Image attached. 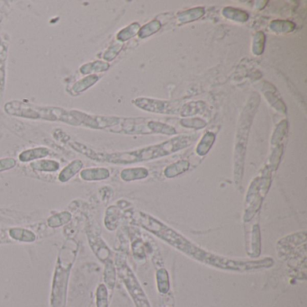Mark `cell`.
Wrapping results in <instances>:
<instances>
[{"mask_svg":"<svg viewBox=\"0 0 307 307\" xmlns=\"http://www.w3.org/2000/svg\"><path fill=\"white\" fill-rule=\"evenodd\" d=\"M121 179L125 182H131L134 180L146 179L149 176V170L144 167H137V168H130L124 169L121 171Z\"/></svg>","mask_w":307,"mask_h":307,"instance_id":"obj_13","label":"cell"},{"mask_svg":"<svg viewBox=\"0 0 307 307\" xmlns=\"http://www.w3.org/2000/svg\"><path fill=\"white\" fill-rule=\"evenodd\" d=\"M89 243L92 248L93 251L95 252V254L100 261L107 262L110 260L111 251L100 237L89 236Z\"/></svg>","mask_w":307,"mask_h":307,"instance_id":"obj_9","label":"cell"},{"mask_svg":"<svg viewBox=\"0 0 307 307\" xmlns=\"http://www.w3.org/2000/svg\"><path fill=\"white\" fill-rule=\"evenodd\" d=\"M156 281L157 287L160 294L166 295L170 290V280H169V272L166 269H159L156 272Z\"/></svg>","mask_w":307,"mask_h":307,"instance_id":"obj_17","label":"cell"},{"mask_svg":"<svg viewBox=\"0 0 307 307\" xmlns=\"http://www.w3.org/2000/svg\"><path fill=\"white\" fill-rule=\"evenodd\" d=\"M270 29L276 33H288L295 29V25L289 21H273L270 25Z\"/></svg>","mask_w":307,"mask_h":307,"instance_id":"obj_29","label":"cell"},{"mask_svg":"<svg viewBox=\"0 0 307 307\" xmlns=\"http://www.w3.org/2000/svg\"><path fill=\"white\" fill-rule=\"evenodd\" d=\"M72 219V215L69 212H62L52 215L48 219V226L51 228H57L68 224Z\"/></svg>","mask_w":307,"mask_h":307,"instance_id":"obj_22","label":"cell"},{"mask_svg":"<svg viewBox=\"0 0 307 307\" xmlns=\"http://www.w3.org/2000/svg\"><path fill=\"white\" fill-rule=\"evenodd\" d=\"M83 168V162L80 159H75L72 161L71 163L68 164L65 168H63L62 171L60 172L58 179L62 183H66L70 181L72 178H74L76 174L80 172Z\"/></svg>","mask_w":307,"mask_h":307,"instance_id":"obj_11","label":"cell"},{"mask_svg":"<svg viewBox=\"0 0 307 307\" xmlns=\"http://www.w3.org/2000/svg\"><path fill=\"white\" fill-rule=\"evenodd\" d=\"M161 27V25L158 20H154L150 22L147 25L143 26L138 32V35L141 38H145L148 36H152L155 34L156 32L159 30V28Z\"/></svg>","mask_w":307,"mask_h":307,"instance_id":"obj_26","label":"cell"},{"mask_svg":"<svg viewBox=\"0 0 307 307\" xmlns=\"http://www.w3.org/2000/svg\"><path fill=\"white\" fill-rule=\"evenodd\" d=\"M139 30H140V26L137 23L132 24L131 26H127L122 31L119 32V34L117 35V39L121 41H127L135 36L136 34H138Z\"/></svg>","mask_w":307,"mask_h":307,"instance_id":"obj_28","label":"cell"},{"mask_svg":"<svg viewBox=\"0 0 307 307\" xmlns=\"http://www.w3.org/2000/svg\"><path fill=\"white\" fill-rule=\"evenodd\" d=\"M204 15V9L201 7H196L193 9L185 11L179 14V20L181 23H189L191 21L196 20Z\"/></svg>","mask_w":307,"mask_h":307,"instance_id":"obj_25","label":"cell"},{"mask_svg":"<svg viewBox=\"0 0 307 307\" xmlns=\"http://www.w3.org/2000/svg\"><path fill=\"white\" fill-rule=\"evenodd\" d=\"M131 220L134 225L141 226L143 229L151 232L159 238V240L166 242L168 245L183 253L191 260L217 269H219L223 258L222 255L203 249L158 218L142 211H137L132 214Z\"/></svg>","mask_w":307,"mask_h":307,"instance_id":"obj_1","label":"cell"},{"mask_svg":"<svg viewBox=\"0 0 307 307\" xmlns=\"http://www.w3.org/2000/svg\"><path fill=\"white\" fill-rule=\"evenodd\" d=\"M252 235H251V253L252 258H257L260 256L261 253V231L258 225H255L252 228Z\"/></svg>","mask_w":307,"mask_h":307,"instance_id":"obj_24","label":"cell"},{"mask_svg":"<svg viewBox=\"0 0 307 307\" xmlns=\"http://www.w3.org/2000/svg\"><path fill=\"white\" fill-rule=\"evenodd\" d=\"M204 108H205V104L204 103H190V104L186 106V108L184 107V109L181 111L180 114L182 115L188 116V115L197 114L198 112H202Z\"/></svg>","mask_w":307,"mask_h":307,"instance_id":"obj_31","label":"cell"},{"mask_svg":"<svg viewBox=\"0 0 307 307\" xmlns=\"http://www.w3.org/2000/svg\"><path fill=\"white\" fill-rule=\"evenodd\" d=\"M195 138H196L195 136H192V135H179L161 144L151 145V146L134 150V151H130V152L113 153V154L97 153L78 143H74L72 145L74 150L86 155L89 159H95L97 161H103V162L126 165V164L150 161V160L159 159L170 154H175L177 152L189 147L194 142Z\"/></svg>","mask_w":307,"mask_h":307,"instance_id":"obj_2","label":"cell"},{"mask_svg":"<svg viewBox=\"0 0 307 307\" xmlns=\"http://www.w3.org/2000/svg\"><path fill=\"white\" fill-rule=\"evenodd\" d=\"M105 263H106V266H105L104 279H105V283H106V287L111 289V290H113L114 287L115 286V281H116L115 266L111 260H109Z\"/></svg>","mask_w":307,"mask_h":307,"instance_id":"obj_18","label":"cell"},{"mask_svg":"<svg viewBox=\"0 0 307 307\" xmlns=\"http://www.w3.org/2000/svg\"><path fill=\"white\" fill-rule=\"evenodd\" d=\"M120 50H121V46H120V45H115V46L110 47L108 51L105 52L104 58H105L107 61H112V60L115 59V56L117 55L118 52L120 51Z\"/></svg>","mask_w":307,"mask_h":307,"instance_id":"obj_34","label":"cell"},{"mask_svg":"<svg viewBox=\"0 0 307 307\" xmlns=\"http://www.w3.org/2000/svg\"><path fill=\"white\" fill-rule=\"evenodd\" d=\"M61 165L54 159H39L31 163V168L36 171L53 173L60 169Z\"/></svg>","mask_w":307,"mask_h":307,"instance_id":"obj_14","label":"cell"},{"mask_svg":"<svg viewBox=\"0 0 307 307\" xmlns=\"http://www.w3.org/2000/svg\"><path fill=\"white\" fill-rule=\"evenodd\" d=\"M215 135L214 133H206L204 134V136L201 139L199 144L196 147V154L199 156H205L208 154V152L212 148L213 144H215Z\"/></svg>","mask_w":307,"mask_h":307,"instance_id":"obj_20","label":"cell"},{"mask_svg":"<svg viewBox=\"0 0 307 307\" xmlns=\"http://www.w3.org/2000/svg\"><path fill=\"white\" fill-rule=\"evenodd\" d=\"M190 164L187 160H179L175 163L168 166L164 170V175L168 179H173L175 177L179 176L186 172L190 169Z\"/></svg>","mask_w":307,"mask_h":307,"instance_id":"obj_16","label":"cell"},{"mask_svg":"<svg viewBox=\"0 0 307 307\" xmlns=\"http://www.w3.org/2000/svg\"><path fill=\"white\" fill-rule=\"evenodd\" d=\"M80 179L84 181H100L110 177V171L106 168H89L81 169Z\"/></svg>","mask_w":307,"mask_h":307,"instance_id":"obj_10","label":"cell"},{"mask_svg":"<svg viewBox=\"0 0 307 307\" xmlns=\"http://www.w3.org/2000/svg\"><path fill=\"white\" fill-rule=\"evenodd\" d=\"M256 106H258V104L254 105V107H251L250 104V106L246 107L244 112L242 113V119L241 120V124L238 131L235 154H234V179L237 184L241 183V179L243 176L246 145H247V141H248L251 119L253 116Z\"/></svg>","mask_w":307,"mask_h":307,"instance_id":"obj_5","label":"cell"},{"mask_svg":"<svg viewBox=\"0 0 307 307\" xmlns=\"http://www.w3.org/2000/svg\"><path fill=\"white\" fill-rule=\"evenodd\" d=\"M8 234L13 240L21 242H34L36 241V235L31 230L24 228H11Z\"/></svg>","mask_w":307,"mask_h":307,"instance_id":"obj_15","label":"cell"},{"mask_svg":"<svg viewBox=\"0 0 307 307\" xmlns=\"http://www.w3.org/2000/svg\"><path fill=\"white\" fill-rule=\"evenodd\" d=\"M74 253H76V251H72L71 255L67 254L66 256L65 251L62 248L61 253L58 257L51 289V307H66L67 287L72 263L76 256L72 255Z\"/></svg>","mask_w":307,"mask_h":307,"instance_id":"obj_3","label":"cell"},{"mask_svg":"<svg viewBox=\"0 0 307 307\" xmlns=\"http://www.w3.org/2000/svg\"><path fill=\"white\" fill-rule=\"evenodd\" d=\"M223 14L226 18H230L231 20L238 21V22H246L249 18V15L248 13H246L245 11L232 8V7H226L223 11Z\"/></svg>","mask_w":307,"mask_h":307,"instance_id":"obj_23","label":"cell"},{"mask_svg":"<svg viewBox=\"0 0 307 307\" xmlns=\"http://www.w3.org/2000/svg\"><path fill=\"white\" fill-rule=\"evenodd\" d=\"M307 245V233L306 231L297 232L291 235L287 236L277 242V255L280 258L287 259L297 256L299 252L306 251L304 249L301 251V246Z\"/></svg>","mask_w":307,"mask_h":307,"instance_id":"obj_6","label":"cell"},{"mask_svg":"<svg viewBox=\"0 0 307 307\" xmlns=\"http://www.w3.org/2000/svg\"><path fill=\"white\" fill-rule=\"evenodd\" d=\"M265 45V35L263 33H257L256 36L253 39V45H252V51L256 55H261L264 50Z\"/></svg>","mask_w":307,"mask_h":307,"instance_id":"obj_30","label":"cell"},{"mask_svg":"<svg viewBox=\"0 0 307 307\" xmlns=\"http://www.w3.org/2000/svg\"><path fill=\"white\" fill-rule=\"evenodd\" d=\"M97 307H108V290L105 284H100L97 288Z\"/></svg>","mask_w":307,"mask_h":307,"instance_id":"obj_27","label":"cell"},{"mask_svg":"<svg viewBox=\"0 0 307 307\" xmlns=\"http://www.w3.org/2000/svg\"><path fill=\"white\" fill-rule=\"evenodd\" d=\"M115 269L126 287L130 297H132L135 307H152L137 277L129 266L126 258L122 254H117L115 256Z\"/></svg>","mask_w":307,"mask_h":307,"instance_id":"obj_4","label":"cell"},{"mask_svg":"<svg viewBox=\"0 0 307 307\" xmlns=\"http://www.w3.org/2000/svg\"><path fill=\"white\" fill-rule=\"evenodd\" d=\"M121 217V208L116 205H112L108 207L105 216V226L108 230H116L119 225V220Z\"/></svg>","mask_w":307,"mask_h":307,"instance_id":"obj_12","label":"cell"},{"mask_svg":"<svg viewBox=\"0 0 307 307\" xmlns=\"http://www.w3.org/2000/svg\"><path fill=\"white\" fill-rule=\"evenodd\" d=\"M180 123L188 128L202 129L206 125V122L199 118H193V119H183L181 120Z\"/></svg>","mask_w":307,"mask_h":307,"instance_id":"obj_32","label":"cell"},{"mask_svg":"<svg viewBox=\"0 0 307 307\" xmlns=\"http://www.w3.org/2000/svg\"><path fill=\"white\" fill-rule=\"evenodd\" d=\"M283 123H280L279 124V126H278V128L276 129V132H278L279 133H285V131H286V129H287V125L285 126V125H283ZM274 135H276V136H274L273 137V141H272V144H276L277 142H279L282 138H283V134H278V137H277V135H276V133H275Z\"/></svg>","mask_w":307,"mask_h":307,"instance_id":"obj_35","label":"cell"},{"mask_svg":"<svg viewBox=\"0 0 307 307\" xmlns=\"http://www.w3.org/2000/svg\"><path fill=\"white\" fill-rule=\"evenodd\" d=\"M98 79H99V77L95 74L83 77L80 80L76 82L75 85L72 87V92L75 95L84 92L85 90H87V88L92 87L94 84H96L98 81Z\"/></svg>","mask_w":307,"mask_h":307,"instance_id":"obj_19","label":"cell"},{"mask_svg":"<svg viewBox=\"0 0 307 307\" xmlns=\"http://www.w3.org/2000/svg\"><path fill=\"white\" fill-rule=\"evenodd\" d=\"M133 103L139 108H142L144 110L153 112V113L177 114L180 111V108H181L177 102L161 101V100L145 98V97L137 98L136 100L133 101Z\"/></svg>","mask_w":307,"mask_h":307,"instance_id":"obj_7","label":"cell"},{"mask_svg":"<svg viewBox=\"0 0 307 307\" xmlns=\"http://www.w3.org/2000/svg\"><path fill=\"white\" fill-rule=\"evenodd\" d=\"M108 68H109V64L108 62H93L84 64L80 68L79 72H81L82 74L86 75V74H90L94 72H106L108 71Z\"/></svg>","mask_w":307,"mask_h":307,"instance_id":"obj_21","label":"cell"},{"mask_svg":"<svg viewBox=\"0 0 307 307\" xmlns=\"http://www.w3.org/2000/svg\"><path fill=\"white\" fill-rule=\"evenodd\" d=\"M16 165V160L13 158H5L0 159V172L9 170L15 168Z\"/></svg>","mask_w":307,"mask_h":307,"instance_id":"obj_33","label":"cell"},{"mask_svg":"<svg viewBox=\"0 0 307 307\" xmlns=\"http://www.w3.org/2000/svg\"><path fill=\"white\" fill-rule=\"evenodd\" d=\"M50 150L46 147H37V148H32L26 150L22 152L18 159L21 162H34L39 159H44L50 154Z\"/></svg>","mask_w":307,"mask_h":307,"instance_id":"obj_8","label":"cell"}]
</instances>
